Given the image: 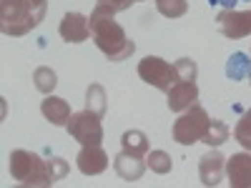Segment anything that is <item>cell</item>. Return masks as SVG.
Masks as SVG:
<instances>
[{
  "label": "cell",
  "mask_w": 251,
  "mask_h": 188,
  "mask_svg": "<svg viewBox=\"0 0 251 188\" xmlns=\"http://www.w3.org/2000/svg\"><path fill=\"white\" fill-rule=\"evenodd\" d=\"M106 106H108V103H106V91H103V86H100V83H91L88 91H86V108L103 118Z\"/></svg>",
  "instance_id": "obj_17"
},
{
  "label": "cell",
  "mask_w": 251,
  "mask_h": 188,
  "mask_svg": "<svg viewBox=\"0 0 251 188\" xmlns=\"http://www.w3.org/2000/svg\"><path fill=\"white\" fill-rule=\"evenodd\" d=\"M10 176L20 186H53V183H58L48 161H43L38 153L20 151V148L10 153Z\"/></svg>",
  "instance_id": "obj_3"
},
{
  "label": "cell",
  "mask_w": 251,
  "mask_h": 188,
  "mask_svg": "<svg viewBox=\"0 0 251 188\" xmlns=\"http://www.w3.org/2000/svg\"><path fill=\"white\" fill-rule=\"evenodd\" d=\"M133 3H141V0H133Z\"/></svg>",
  "instance_id": "obj_28"
},
{
  "label": "cell",
  "mask_w": 251,
  "mask_h": 188,
  "mask_svg": "<svg viewBox=\"0 0 251 188\" xmlns=\"http://www.w3.org/2000/svg\"><path fill=\"white\" fill-rule=\"evenodd\" d=\"M40 113H43L46 120H50L53 125H68V120L73 116L68 100H63L58 95H46V100L40 103Z\"/></svg>",
  "instance_id": "obj_14"
},
{
  "label": "cell",
  "mask_w": 251,
  "mask_h": 188,
  "mask_svg": "<svg viewBox=\"0 0 251 188\" xmlns=\"http://www.w3.org/2000/svg\"><path fill=\"white\" fill-rule=\"evenodd\" d=\"M234 138L244 145V148L249 151L251 148V108L239 118V123H236V128H234Z\"/></svg>",
  "instance_id": "obj_22"
},
{
  "label": "cell",
  "mask_w": 251,
  "mask_h": 188,
  "mask_svg": "<svg viewBox=\"0 0 251 188\" xmlns=\"http://www.w3.org/2000/svg\"><path fill=\"white\" fill-rule=\"evenodd\" d=\"M146 165L153 171V173H169L171 168H174V161H171V156L166 153V151H151L149 153V158H146Z\"/></svg>",
  "instance_id": "obj_20"
},
{
  "label": "cell",
  "mask_w": 251,
  "mask_h": 188,
  "mask_svg": "<svg viewBox=\"0 0 251 188\" xmlns=\"http://www.w3.org/2000/svg\"><path fill=\"white\" fill-rule=\"evenodd\" d=\"M249 151H251V148H249Z\"/></svg>",
  "instance_id": "obj_29"
},
{
  "label": "cell",
  "mask_w": 251,
  "mask_h": 188,
  "mask_svg": "<svg viewBox=\"0 0 251 188\" xmlns=\"http://www.w3.org/2000/svg\"><path fill=\"white\" fill-rule=\"evenodd\" d=\"M208 123H211L208 113L194 103L191 108H186L176 118V123H174V141L181 143V145H194V143L203 141V136L208 131Z\"/></svg>",
  "instance_id": "obj_4"
},
{
  "label": "cell",
  "mask_w": 251,
  "mask_h": 188,
  "mask_svg": "<svg viewBox=\"0 0 251 188\" xmlns=\"http://www.w3.org/2000/svg\"><path fill=\"white\" fill-rule=\"evenodd\" d=\"M226 178L234 188H251V151L234 153L226 161Z\"/></svg>",
  "instance_id": "obj_9"
},
{
  "label": "cell",
  "mask_w": 251,
  "mask_h": 188,
  "mask_svg": "<svg viewBox=\"0 0 251 188\" xmlns=\"http://www.w3.org/2000/svg\"><path fill=\"white\" fill-rule=\"evenodd\" d=\"M138 78L146 80L149 86L169 93L171 86L178 80V73H176V66L166 63L163 58H158V55H146V58L138 63Z\"/></svg>",
  "instance_id": "obj_5"
},
{
  "label": "cell",
  "mask_w": 251,
  "mask_h": 188,
  "mask_svg": "<svg viewBox=\"0 0 251 188\" xmlns=\"http://www.w3.org/2000/svg\"><path fill=\"white\" fill-rule=\"evenodd\" d=\"M176 73H178V80H196L199 75V68H196V63L191 58H178L176 63Z\"/></svg>",
  "instance_id": "obj_23"
},
{
  "label": "cell",
  "mask_w": 251,
  "mask_h": 188,
  "mask_svg": "<svg viewBox=\"0 0 251 188\" xmlns=\"http://www.w3.org/2000/svg\"><path fill=\"white\" fill-rule=\"evenodd\" d=\"M46 18L43 10H38L30 0H0V30L5 35H25L40 25Z\"/></svg>",
  "instance_id": "obj_2"
},
{
  "label": "cell",
  "mask_w": 251,
  "mask_h": 188,
  "mask_svg": "<svg viewBox=\"0 0 251 188\" xmlns=\"http://www.w3.org/2000/svg\"><path fill=\"white\" fill-rule=\"evenodd\" d=\"M30 3H33L38 10H43V13L48 10V0H30Z\"/></svg>",
  "instance_id": "obj_27"
},
{
  "label": "cell",
  "mask_w": 251,
  "mask_h": 188,
  "mask_svg": "<svg viewBox=\"0 0 251 188\" xmlns=\"http://www.w3.org/2000/svg\"><path fill=\"white\" fill-rule=\"evenodd\" d=\"M113 168L123 181H138L146 171V163H143V156H133V153L121 151L113 161Z\"/></svg>",
  "instance_id": "obj_13"
},
{
  "label": "cell",
  "mask_w": 251,
  "mask_h": 188,
  "mask_svg": "<svg viewBox=\"0 0 251 188\" xmlns=\"http://www.w3.org/2000/svg\"><path fill=\"white\" fill-rule=\"evenodd\" d=\"M236 3H251V0H208V5H224L226 10H234Z\"/></svg>",
  "instance_id": "obj_25"
},
{
  "label": "cell",
  "mask_w": 251,
  "mask_h": 188,
  "mask_svg": "<svg viewBox=\"0 0 251 188\" xmlns=\"http://www.w3.org/2000/svg\"><path fill=\"white\" fill-rule=\"evenodd\" d=\"M33 80H35V88H38L40 93H46V95H50V93H53V88L58 86V75H55V70H53V68H48V66L35 68Z\"/></svg>",
  "instance_id": "obj_19"
},
{
  "label": "cell",
  "mask_w": 251,
  "mask_h": 188,
  "mask_svg": "<svg viewBox=\"0 0 251 188\" xmlns=\"http://www.w3.org/2000/svg\"><path fill=\"white\" fill-rule=\"evenodd\" d=\"M118 10L106 5V3H98L96 10L91 13L88 23H91V35H93V43L98 46V50L106 55L111 63H118V60H126L131 58L133 50H136V43L128 40L126 30L113 20Z\"/></svg>",
  "instance_id": "obj_1"
},
{
  "label": "cell",
  "mask_w": 251,
  "mask_h": 188,
  "mask_svg": "<svg viewBox=\"0 0 251 188\" xmlns=\"http://www.w3.org/2000/svg\"><path fill=\"white\" fill-rule=\"evenodd\" d=\"M199 98V88H196V80H176L171 91H169V108L174 113H183L186 108H191Z\"/></svg>",
  "instance_id": "obj_11"
},
{
  "label": "cell",
  "mask_w": 251,
  "mask_h": 188,
  "mask_svg": "<svg viewBox=\"0 0 251 188\" xmlns=\"http://www.w3.org/2000/svg\"><path fill=\"white\" fill-rule=\"evenodd\" d=\"M216 28L224 38H249L251 35V10H221L216 15Z\"/></svg>",
  "instance_id": "obj_7"
},
{
  "label": "cell",
  "mask_w": 251,
  "mask_h": 188,
  "mask_svg": "<svg viewBox=\"0 0 251 188\" xmlns=\"http://www.w3.org/2000/svg\"><path fill=\"white\" fill-rule=\"evenodd\" d=\"M226 158L219 151H208L199 158V178L203 186H219L224 181V171H226Z\"/></svg>",
  "instance_id": "obj_12"
},
{
  "label": "cell",
  "mask_w": 251,
  "mask_h": 188,
  "mask_svg": "<svg viewBox=\"0 0 251 188\" xmlns=\"http://www.w3.org/2000/svg\"><path fill=\"white\" fill-rule=\"evenodd\" d=\"M48 163H50V171H53L55 181H60V178H66V176H68V163L63 161V158H50Z\"/></svg>",
  "instance_id": "obj_24"
},
{
  "label": "cell",
  "mask_w": 251,
  "mask_h": 188,
  "mask_svg": "<svg viewBox=\"0 0 251 188\" xmlns=\"http://www.w3.org/2000/svg\"><path fill=\"white\" fill-rule=\"evenodd\" d=\"M249 78H251V75H249Z\"/></svg>",
  "instance_id": "obj_30"
},
{
  "label": "cell",
  "mask_w": 251,
  "mask_h": 188,
  "mask_svg": "<svg viewBox=\"0 0 251 188\" xmlns=\"http://www.w3.org/2000/svg\"><path fill=\"white\" fill-rule=\"evenodd\" d=\"M58 33L66 43H83V40L91 38V23L80 13H66L58 25Z\"/></svg>",
  "instance_id": "obj_8"
},
{
  "label": "cell",
  "mask_w": 251,
  "mask_h": 188,
  "mask_svg": "<svg viewBox=\"0 0 251 188\" xmlns=\"http://www.w3.org/2000/svg\"><path fill=\"white\" fill-rule=\"evenodd\" d=\"M156 10L166 18H181L188 10L186 0H156Z\"/></svg>",
  "instance_id": "obj_21"
},
{
  "label": "cell",
  "mask_w": 251,
  "mask_h": 188,
  "mask_svg": "<svg viewBox=\"0 0 251 188\" xmlns=\"http://www.w3.org/2000/svg\"><path fill=\"white\" fill-rule=\"evenodd\" d=\"M226 141H228V125L224 120L214 118L211 123H208V131L203 136V143L208 145V148H219V145L226 143Z\"/></svg>",
  "instance_id": "obj_18"
},
{
  "label": "cell",
  "mask_w": 251,
  "mask_h": 188,
  "mask_svg": "<svg viewBox=\"0 0 251 188\" xmlns=\"http://www.w3.org/2000/svg\"><path fill=\"white\" fill-rule=\"evenodd\" d=\"M251 75V58L246 53H234L226 60V78L228 80H246Z\"/></svg>",
  "instance_id": "obj_15"
},
{
  "label": "cell",
  "mask_w": 251,
  "mask_h": 188,
  "mask_svg": "<svg viewBox=\"0 0 251 188\" xmlns=\"http://www.w3.org/2000/svg\"><path fill=\"white\" fill-rule=\"evenodd\" d=\"M121 145L126 153H133V156H146L149 153V138H146L143 131H126L121 136Z\"/></svg>",
  "instance_id": "obj_16"
},
{
  "label": "cell",
  "mask_w": 251,
  "mask_h": 188,
  "mask_svg": "<svg viewBox=\"0 0 251 188\" xmlns=\"http://www.w3.org/2000/svg\"><path fill=\"white\" fill-rule=\"evenodd\" d=\"M66 128H68L71 138H75L80 145H100V143H103L100 116H96V113L88 111V108H83L80 113H73Z\"/></svg>",
  "instance_id": "obj_6"
},
{
  "label": "cell",
  "mask_w": 251,
  "mask_h": 188,
  "mask_svg": "<svg viewBox=\"0 0 251 188\" xmlns=\"http://www.w3.org/2000/svg\"><path fill=\"white\" fill-rule=\"evenodd\" d=\"M75 163H78V171L83 176H98L108 168V156L100 145H83Z\"/></svg>",
  "instance_id": "obj_10"
},
{
  "label": "cell",
  "mask_w": 251,
  "mask_h": 188,
  "mask_svg": "<svg viewBox=\"0 0 251 188\" xmlns=\"http://www.w3.org/2000/svg\"><path fill=\"white\" fill-rule=\"evenodd\" d=\"M98 3H106V5H111L116 10H126V8H131L133 0H98Z\"/></svg>",
  "instance_id": "obj_26"
}]
</instances>
